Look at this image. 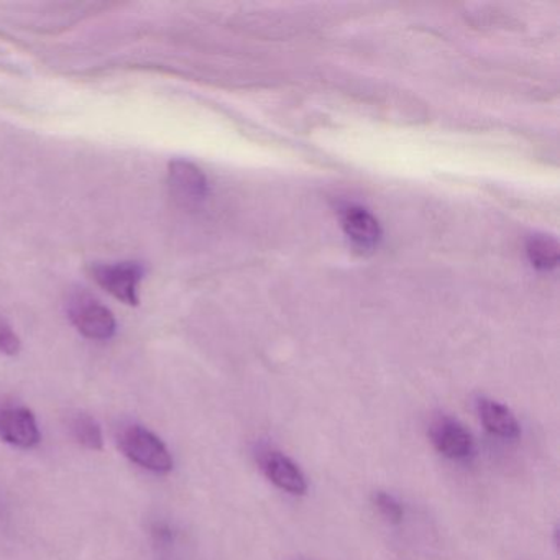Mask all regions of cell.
Instances as JSON below:
<instances>
[{
  "label": "cell",
  "mask_w": 560,
  "mask_h": 560,
  "mask_svg": "<svg viewBox=\"0 0 560 560\" xmlns=\"http://www.w3.org/2000/svg\"><path fill=\"white\" fill-rule=\"evenodd\" d=\"M342 228L353 245L363 250H372L383 237L380 222L362 208L347 209L342 215Z\"/></svg>",
  "instance_id": "obj_8"
},
{
  "label": "cell",
  "mask_w": 560,
  "mask_h": 560,
  "mask_svg": "<svg viewBox=\"0 0 560 560\" xmlns=\"http://www.w3.org/2000/svg\"><path fill=\"white\" fill-rule=\"evenodd\" d=\"M117 444L130 462L145 470L160 475L173 470V457L165 442L143 425L130 424L120 429Z\"/></svg>",
  "instance_id": "obj_1"
},
{
  "label": "cell",
  "mask_w": 560,
  "mask_h": 560,
  "mask_svg": "<svg viewBox=\"0 0 560 560\" xmlns=\"http://www.w3.org/2000/svg\"><path fill=\"white\" fill-rule=\"evenodd\" d=\"M429 438L435 451L452 460H465L474 455V438L462 422L451 416L441 415L432 419Z\"/></svg>",
  "instance_id": "obj_4"
},
{
  "label": "cell",
  "mask_w": 560,
  "mask_h": 560,
  "mask_svg": "<svg viewBox=\"0 0 560 560\" xmlns=\"http://www.w3.org/2000/svg\"><path fill=\"white\" fill-rule=\"evenodd\" d=\"M477 411L481 424L488 432L503 439L520 438L521 428L516 416L501 402L490 398H480L477 401Z\"/></svg>",
  "instance_id": "obj_9"
},
{
  "label": "cell",
  "mask_w": 560,
  "mask_h": 560,
  "mask_svg": "<svg viewBox=\"0 0 560 560\" xmlns=\"http://www.w3.org/2000/svg\"><path fill=\"white\" fill-rule=\"evenodd\" d=\"M258 465L265 477L291 494H304L307 491V481L301 468L281 452L273 448H261L257 455Z\"/></svg>",
  "instance_id": "obj_6"
},
{
  "label": "cell",
  "mask_w": 560,
  "mask_h": 560,
  "mask_svg": "<svg viewBox=\"0 0 560 560\" xmlns=\"http://www.w3.org/2000/svg\"><path fill=\"white\" fill-rule=\"evenodd\" d=\"M70 432L81 447L93 452L103 451V429H101L100 422L88 412H78L70 419Z\"/></svg>",
  "instance_id": "obj_11"
},
{
  "label": "cell",
  "mask_w": 560,
  "mask_h": 560,
  "mask_svg": "<svg viewBox=\"0 0 560 560\" xmlns=\"http://www.w3.org/2000/svg\"><path fill=\"white\" fill-rule=\"evenodd\" d=\"M68 314L78 332L91 340L113 339L117 330L116 317L91 294L74 293L68 301Z\"/></svg>",
  "instance_id": "obj_2"
},
{
  "label": "cell",
  "mask_w": 560,
  "mask_h": 560,
  "mask_svg": "<svg viewBox=\"0 0 560 560\" xmlns=\"http://www.w3.org/2000/svg\"><path fill=\"white\" fill-rule=\"evenodd\" d=\"M373 503L378 508L380 513L393 524H399L405 517V511H402L401 504L392 494L385 493V491H376L373 494Z\"/></svg>",
  "instance_id": "obj_12"
},
{
  "label": "cell",
  "mask_w": 560,
  "mask_h": 560,
  "mask_svg": "<svg viewBox=\"0 0 560 560\" xmlns=\"http://www.w3.org/2000/svg\"><path fill=\"white\" fill-rule=\"evenodd\" d=\"M0 439L25 451L37 447L42 434L34 412L25 406L0 408Z\"/></svg>",
  "instance_id": "obj_5"
},
{
  "label": "cell",
  "mask_w": 560,
  "mask_h": 560,
  "mask_svg": "<svg viewBox=\"0 0 560 560\" xmlns=\"http://www.w3.org/2000/svg\"><path fill=\"white\" fill-rule=\"evenodd\" d=\"M91 275L107 293L116 300L137 306L139 304V284L145 275V268L137 261L120 264H100L91 267Z\"/></svg>",
  "instance_id": "obj_3"
},
{
  "label": "cell",
  "mask_w": 560,
  "mask_h": 560,
  "mask_svg": "<svg viewBox=\"0 0 560 560\" xmlns=\"http://www.w3.org/2000/svg\"><path fill=\"white\" fill-rule=\"evenodd\" d=\"M170 186L179 201L196 206L208 196V178L188 160H173L168 166Z\"/></svg>",
  "instance_id": "obj_7"
},
{
  "label": "cell",
  "mask_w": 560,
  "mask_h": 560,
  "mask_svg": "<svg viewBox=\"0 0 560 560\" xmlns=\"http://www.w3.org/2000/svg\"><path fill=\"white\" fill-rule=\"evenodd\" d=\"M526 255L536 270H553L559 264L560 247L556 237L547 234H534L527 238Z\"/></svg>",
  "instance_id": "obj_10"
},
{
  "label": "cell",
  "mask_w": 560,
  "mask_h": 560,
  "mask_svg": "<svg viewBox=\"0 0 560 560\" xmlns=\"http://www.w3.org/2000/svg\"><path fill=\"white\" fill-rule=\"evenodd\" d=\"M22 342L19 339L15 330L12 329L11 324L0 316V353L8 357H15L21 352Z\"/></svg>",
  "instance_id": "obj_13"
}]
</instances>
